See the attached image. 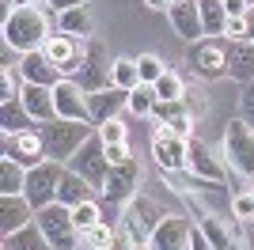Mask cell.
<instances>
[{
    "label": "cell",
    "mask_w": 254,
    "mask_h": 250,
    "mask_svg": "<svg viewBox=\"0 0 254 250\" xmlns=\"http://www.w3.org/2000/svg\"><path fill=\"white\" fill-rule=\"evenodd\" d=\"M46 38H50V23H46V11L34 8V4L15 8L8 19H4V46H11L19 57H23V53L42 50Z\"/></svg>",
    "instance_id": "obj_1"
},
{
    "label": "cell",
    "mask_w": 254,
    "mask_h": 250,
    "mask_svg": "<svg viewBox=\"0 0 254 250\" xmlns=\"http://www.w3.org/2000/svg\"><path fill=\"white\" fill-rule=\"evenodd\" d=\"M42 140H46V156L57 159V163H68V159L80 152L87 136L95 133L91 122H68V118H53V122H42Z\"/></svg>",
    "instance_id": "obj_2"
},
{
    "label": "cell",
    "mask_w": 254,
    "mask_h": 250,
    "mask_svg": "<svg viewBox=\"0 0 254 250\" xmlns=\"http://www.w3.org/2000/svg\"><path fill=\"white\" fill-rule=\"evenodd\" d=\"M34 224L42 228V235L50 239L53 250H76V247H80V231H76L72 208L61 205V201L38 208V212H34Z\"/></svg>",
    "instance_id": "obj_3"
},
{
    "label": "cell",
    "mask_w": 254,
    "mask_h": 250,
    "mask_svg": "<svg viewBox=\"0 0 254 250\" xmlns=\"http://www.w3.org/2000/svg\"><path fill=\"white\" fill-rule=\"evenodd\" d=\"M163 216H167V212H163L152 197L137 193V197L126 201V220H122V228H126V235L137 243V247H148V243H152V231L163 224Z\"/></svg>",
    "instance_id": "obj_4"
},
{
    "label": "cell",
    "mask_w": 254,
    "mask_h": 250,
    "mask_svg": "<svg viewBox=\"0 0 254 250\" xmlns=\"http://www.w3.org/2000/svg\"><path fill=\"white\" fill-rule=\"evenodd\" d=\"M72 80L80 83L84 95H95V91L114 87V61H106V50L95 38L87 42V53H84V61H80V68H76Z\"/></svg>",
    "instance_id": "obj_5"
},
{
    "label": "cell",
    "mask_w": 254,
    "mask_h": 250,
    "mask_svg": "<svg viewBox=\"0 0 254 250\" xmlns=\"http://www.w3.org/2000/svg\"><path fill=\"white\" fill-rule=\"evenodd\" d=\"M61 178H64V163H57V159H46V163H38V167L27 171V189H23V197L34 205V212L57 201Z\"/></svg>",
    "instance_id": "obj_6"
},
{
    "label": "cell",
    "mask_w": 254,
    "mask_h": 250,
    "mask_svg": "<svg viewBox=\"0 0 254 250\" xmlns=\"http://www.w3.org/2000/svg\"><path fill=\"white\" fill-rule=\"evenodd\" d=\"M68 171H76L80 178H87L95 189H103V182H106V171H110V159H106V144H103V136L99 133H91L80 144V152H76L72 159H68Z\"/></svg>",
    "instance_id": "obj_7"
},
{
    "label": "cell",
    "mask_w": 254,
    "mask_h": 250,
    "mask_svg": "<svg viewBox=\"0 0 254 250\" xmlns=\"http://www.w3.org/2000/svg\"><path fill=\"white\" fill-rule=\"evenodd\" d=\"M186 64H190L197 76H205V80H224V76H228V42L224 38L193 42L190 53H186Z\"/></svg>",
    "instance_id": "obj_8"
},
{
    "label": "cell",
    "mask_w": 254,
    "mask_h": 250,
    "mask_svg": "<svg viewBox=\"0 0 254 250\" xmlns=\"http://www.w3.org/2000/svg\"><path fill=\"white\" fill-rule=\"evenodd\" d=\"M224 152H228V159H232V167L239 175L254 178V129L243 118L228 122V129H224Z\"/></svg>",
    "instance_id": "obj_9"
},
{
    "label": "cell",
    "mask_w": 254,
    "mask_h": 250,
    "mask_svg": "<svg viewBox=\"0 0 254 250\" xmlns=\"http://www.w3.org/2000/svg\"><path fill=\"white\" fill-rule=\"evenodd\" d=\"M42 53L57 64V68H61L64 80H72L76 68H80V61H84V53H87V42L72 38V34H50L46 46H42Z\"/></svg>",
    "instance_id": "obj_10"
},
{
    "label": "cell",
    "mask_w": 254,
    "mask_h": 250,
    "mask_svg": "<svg viewBox=\"0 0 254 250\" xmlns=\"http://www.w3.org/2000/svg\"><path fill=\"white\" fill-rule=\"evenodd\" d=\"M186 148H190V140L175 136L167 125H159L156 136H152V156H156V167L163 171V175L186 171Z\"/></svg>",
    "instance_id": "obj_11"
},
{
    "label": "cell",
    "mask_w": 254,
    "mask_h": 250,
    "mask_svg": "<svg viewBox=\"0 0 254 250\" xmlns=\"http://www.w3.org/2000/svg\"><path fill=\"white\" fill-rule=\"evenodd\" d=\"M4 156L8 159H15L19 167H38V163H46V140H42V129H23V133H15V136H4Z\"/></svg>",
    "instance_id": "obj_12"
},
{
    "label": "cell",
    "mask_w": 254,
    "mask_h": 250,
    "mask_svg": "<svg viewBox=\"0 0 254 250\" xmlns=\"http://www.w3.org/2000/svg\"><path fill=\"white\" fill-rule=\"evenodd\" d=\"M137 186H140V163L129 159V163H118L106 171V182L99 193L106 201H129V197H137Z\"/></svg>",
    "instance_id": "obj_13"
},
{
    "label": "cell",
    "mask_w": 254,
    "mask_h": 250,
    "mask_svg": "<svg viewBox=\"0 0 254 250\" xmlns=\"http://www.w3.org/2000/svg\"><path fill=\"white\" fill-rule=\"evenodd\" d=\"M15 72H19V83H38V87H57V83L64 80L61 68H57V64H53L42 50L23 53L19 64H15Z\"/></svg>",
    "instance_id": "obj_14"
},
{
    "label": "cell",
    "mask_w": 254,
    "mask_h": 250,
    "mask_svg": "<svg viewBox=\"0 0 254 250\" xmlns=\"http://www.w3.org/2000/svg\"><path fill=\"white\" fill-rule=\"evenodd\" d=\"M53 106H57V118H68V122H91V110H87V95L80 91L76 80H61L53 87Z\"/></svg>",
    "instance_id": "obj_15"
},
{
    "label": "cell",
    "mask_w": 254,
    "mask_h": 250,
    "mask_svg": "<svg viewBox=\"0 0 254 250\" xmlns=\"http://www.w3.org/2000/svg\"><path fill=\"white\" fill-rule=\"evenodd\" d=\"M167 19H171V27H175V34H179V38H186L190 46L205 38L197 0H179V4H171V8H167Z\"/></svg>",
    "instance_id": "obj_16"
},
{
    "label": "cell",
    "mask_w": 254,
    "mask_h": 250,
    "mask_svg": "<svg viewBox=\"0 0 254 250\" xmlns=\"http://www.w3.org/2000/svg\"><path fill=\"white\" fill-rule=\"evenodd\" d=\"M190 231H193L190 220H182V216H163V224L152 231L148 250H186V247H190Z\"/></svg>",
    "instance_id": "obj_17"
},
{
    "label": "cell",
    "mask_w": 254,
    "mask_h": 250,
    "mask_svg": "<svg viewBox=\"0 0 254 250\" xmlns=\"http://www.w3.org/2000/svg\"><path fill=\"white\" fill-rule=\"evenodd\" d=\"M126 106H129V91H122V87H106V91L87 95V110H91V125L95 129L103 122H110V118H118Z\"/></svg>",
    "instance_id": "obj_18"
},
{
    "label": "cell",
    "mask_w": 254,
    "mask_h": 250,
    "mask_svg": "<svg viewBox=\"0 0 254 250\" xmlns=\"http://www.w3.org/2000/svg\"><path fill=\"white\" fill-rule=\"evenodd\" d=\"M186 171H190V178H201V182H224L220 159L201 140H190V148H186Z\"/></svg>",
    "instance_id": "obj_19"
},
{
    "label": "cell",
    "mask_w": 254,
    "mask_h": 250,
    "mask_svg": "<svg viewBox=\"0 0 254 250\" xmlns=\"http://www.w3.org/2000/svg\"><path fill=\"white\" fill-rule=\"evenodd\" d=\"M34 220V205L23 193H15V197H0V235H11V231L27 228Z\"/></svg>",
    "instance_id": "obj_20"
},
{
    "label": "cell",
    "mask_w": 254,
    "mask_h": 250,
    "mask_svg": "<svg viewBox=\"0 0 254 250\" xmlns=\"http://www.w3.org/2000/svg\"><path fill=\"white\" fill-rule=\"evenodd\" d=\"M23 106H27V114L34 118V122H53L57 118V106H53V87H38V83H23L19 91Z\"/></svg>",
    "instance_id": "obj_21"
},
{
    "label": "cell",
    "mask_w": 254,
    "mask_h": 250,
    "mask_svg": "<svg viewBox=\"0 0 254 250\" xmlns=\"http://www.w3.org/2000/svg\"><path fill=\"white\" fill-rule=\"evenodd\" d=\"M228 76L239 83L254 80V42H228Z\"/></svg>",
    "instance_id": "obj_22"
},
{
    "label": "cell",
    "mask_w": 254,
    "mask_h": 250,
    "mask_svg": "<svg viewBox=\"0 0 254 250\" xmlns=\"http://www.w3.org/2000/svg\"><path fill=\"white\" fill-rule=\"evenodd\" d=\"M23 129H38V122L27 114L23 99H4V103H0V133L15 136V133H23Z\"/></svg>",
    "instance_id": "obj_23"
},
{
    "label": "cell",
    "mask_w": 254,
    "mask_h": 250,
    "mask_svg": "<svg viewBox=\"0 0 254 250\" xmlns=\"http://www.w3.org/2000/svg\"><path fill=\"white\" fill-rule=\"evenodd\" d=\"M57 27H61V34H72V38H80V42H91L95 19H91V11H87V4H84V8L61 11V15H57Z\"/></svg>",
    "instance_id": "obj_24"
},
{
    "label": "cell",
    "mask_w": 254,
    "mask_h": 250,
    "mask_svg": "<svg viewBox=\"0 0 254 250\" xmlns=\"http://www.w3.org/2000/svg\"><path fill=\"white\" fill-rule=\"evenodd\" d=\"M91 193H95V186H91L87 178H80L76 171H68V167H64V178H61V189H57V201H61V205H68V208H76L80 201L91 197Z\"/></svg>",
    "instance_id": "obj_25"
},
{
    "label": "cell",
    "mask_w": 254,
    "mask_h": 250,
    "mask_svg": "<svg viewBox=\"0 0 254 250\" xmlns=\"http://www.w3.org/2000/svg\"><path fill=\"white\" fill-rule=\"evenodd\" d=\"M4 250H53V247H50V239L42 235V228L31 220L27 228L11 231V235H4Z\"/></svg>",
    "instance_id": "obj_26"
},
{
    "label": "cell",
    "mask_w": 254,
    "mask_h": 250,
    "mask_svg": "<svg viewBox=\"0 0 254 250\" xmlns=\"http://www.w3.org/2000/svg\"><path fill=\"white\" fill-rule=\"evenodd\" d=\"M27 189V167H19L15 159H0V197H15Z\"/></svg>",
    "instance_id": "obj_27"
},
{
    "label": "cell",
    "mask_w": 254,
    "mask_h": 250,
    "mask_svg": "<svg viewBox=\"0 0 254 250\" xmlns=\"http://www.w3.org/2000/svg\"><path fill=\"white\" fill-rule=\"evenodd\" d=\"M197 11H201L205 38H224V23H228V11H224L220 0H197Z\"/></svg>",
    "instance_id": "obj_28"
},
{
    "label": "cell",
    "mask_w": 254,
    "mask_h": 250,
    "mask_svg": "<svg viewBox=\"0 0 254 250\" xmlns=\"http://www.w3.org/2000/svg\"><path fill=\"white\" fill-rule=\"evenodd\" d=\"M201 231L209 235L212 250H235V231L228 220H216V216H205L201 220Z\"/></svg>",
    "instance_id": "obj_29"
},
{
    "label": "cell",
    "mask_w": 254,
    "mask_h": 250,
    "mask_svg": "<svg viewBox=\"0 0 254 250\" xmlns=\"http://www.w3.org/2000/svg\"><path fill=\"white\" fill-rule=\"evenodd\" d=\"M156 87H152V83H140V87H133V91H129V114H137V118H152V110H156Z\"/></svg>",
    "instance_id": "obj_30"
},
{
    "label": "cell",
    "mask_w": 254,
    "mask_h": 250,
    "mask_svg": "<svg viewBox=\"0 0 254 250\" xmlns=\"http://www.w3.org/2000/svg\"><path fill=\"white\" fill-rule=\"evenodd\" d=\"M72 220H76V231L84 235V231H91L95 224H103V205H99L95 197H87V201H80V205L72 208Z\"/></svg>",
    "instance_id": "obj_31"
},
{
    "label": "cell",
    "mask_w": 254,
    "mask_h": 250,
    "mask_svg": "<svg viewBox=\"0 0 254 250\" xmlns=\"http://www.w3.org/2000/svg\"><path fill=\"white\" fill-rule=\"evenodd\" d=\"M152 87H156V99H163V103H179L182 95H186V83H182V76H179V72H171V68L159 76Z\"/></svg>",
    "instance_id": "obj_32"
},
{
    "label": "cell",
    "mask_w": 254,
    "mask_h": 250,
    "mask_svg": "<svg viewBox=\"0 0 254 250\" xmlns=\"http://www.w3.org/2000/svg\"><path fill=\"white\" fill-rule=\"evenodd\" d=\"M114 87H122V91L140 87V72H137V61H133V57H118L114 61Z\"/></svg>",
    "instance_id": "obj_33"
},
{
    "label": "cell",
    "mask_w": 254,
    "mask_h": 250,
    "mask_svg": "<svg viewBox=\"0 0 254 250\" xmlns=\"http://www.w3.org/2000/svg\"><path fill=\"white\" fill-rule=\"evenodd\" d=\"M137 72H140V83H156L159 76L167 72V64L159 61L156 53H140L137 57Z\"/></svg>",
    "instance_id": "obj_34"
},
{
    "label": "cell",
    "mask_w": 254,
    "mask_h": 250,
    "mask_svg": "<svg viewBox=\"0 0 254 250\" xmlns=\"http://www.w3.org/2000/svg\"><path fill=\"white\" fill-rule=\"evenodd\" d=\"M95 133L103 136V144H126V140H129V125L122 122V118H110V122L99 125Z\"/></svg>",
    "instance_id": "obj_35"
},
{
    "label": "cell",
    "mask_w": 254,
    "mask_h": 250,
    "mask_svg": "<svg viewBox=\"0 0 254 250\" xmlns=\"http://www.w3.org/2000/svg\"><path fill=\"white\" fill-rule=\"evenodd\" d=\"M182 114H186V103H182V99H179V103H163V99H159L156 110H152V118H156L159 125H171L175 118H182Z\"/></svg>",
    "instance_id": "obj_36"
},
{
    "label": "cell",
    "mask_w": 254,
    "mask_h": 250,
    "mask_svg": "<svg viewBox=\"0 0 254 250\" xmlns=\"http://www.w3.org/2000/svg\"><path fill=\"white\" fill-rule=\"evenodd\" d=\"M232 216L247 220V224L254 220V193H251V189H247V193H235V197H232Z\"/></svg>",
    "instance_id": "obj_37"
},
{
    "label": "cell",
    "mask_w": 254,
    "mask_h": 250,
    "mask_svg": "<svg viewBox=\"0 0 254 250\" xmlns=\"http://www.w3.org/2000/svg\"><path fill=\"white\" fill-rule=\"evenodd\" d=\"M84 239L91 243V247H110V243H114V228L103 220V224H95L91 231H84Z\"/></svg>",
    "instance_id": "obj_38"
},
{
    "label": "cell",
    "mask_w": 254,
    "mask_h": 250,
    "mask_svg": "<svg viewBox=\"0 0 254 250\" xmlns=\"http://www.w3.org/2000/svg\"><path fill=\"white\" fill-rule=\"evenodd\" d=\"M239 118L254 129V80L243 83V95H239Z\"/></svg>",
    "instance_id": "obj_39"
},
{
    "label": "cell",
    "mask_w": 254,
    "mask_h": 250,
    "mask_svg": "<svg viewBox=\"0 0 254 250\" xmlns=\"http://www.w3.org/2000/svg\"><path fill=\"white\" fill-rule=\"evenodd\" d=\"M224 38H228V42H251V27H247L243 15H239V19H228V23H224Z\"/></svg>",
    "instance_id": "obj_40"
},
{
    "label": "cell",
    "mask_w": 254,
    "mask_h": 250,
    "mask_svg": "<svg viewBox=\"0 0 254 250\" xmlns=\"http://www.w3.org/2000/svg\"><path fill=\"white\" fill-rule=\"evenodd\" d=\"M182 103H186V114H190L193 122L205 114V95L201 91H186V95H182Z\"/></svg>",
    "instance_id": "obj_41"
},
{
    "label": "cell",
    "mask_w": 254,
    "mask_h": 250,
    "mask_svg": "<svg viewBox=\"0 0 254 250\" xmlns=\"http://www.w3.org/2000/svg\"><path fill=\"white\" fill-rule=\"evenodd\" d=\"M106 159H110V167L129 163V159H133V152H129V140H126V144H106Z\"/></svg>",
    "instance_id": "obj_42"
},
{
    "label": "cell",
    "mask_w": 254,
    "mask_h": 250,
    "mask_svg": "<svg viewBox=\"0 0 254 250\" xmlns=\"http://www.w3.org/2000/svg\"><path fill=\"white\" fill-rule=\"evenodd\" d=\"M224 11H228V19H239V15H247V8H251V0H220Z\"/></svg>",
    "instance_id": "obj_43"
},
{
    "label": "cell",
    "mask_w": 254,
    "mask_h": 250,
    "mask_svg": "<svg viewBox=\"0 0 254 250\" xmlns=\"http://www.w3.org/2000/svg\"><path fill=\"white\" fill-rule=\"evenodd\" d=\"M186 250H212V243H209V235L201 231V224L190 231V247H186Z\"/></svg>",
    "instance_id": "obj_44"
},
{
    "label": "cell",
    "mask_w": 254,
    "mask_h": 250,
    "mask_svg": "<svg viewBox=\"0 0 254 250\" xmlns=\"http://www.w3.org/2000/svg\"><path fill=\"white\" fill-rule=\"evenodd\" d=\"M46 4H50L53 11H57V15H61V11H72V8H84L87 0H46Z\"/></svg>",
    "instance_id": "obj_45"
},
{
    "label": "cell",
    "mask_w": 254,
    "mask_h": 250,
    "mask_svg": "<svg viewBox=\"0 0 254 250\" xmlns=\"http://www.w3.org/2000/svg\"><path fill=\"white\" fill-rule=\"evenodd\" d=\"M247 250H254V220L247 224Z\"/></svg>",
    "instance_id": "obj_46"
},
{
    "label": "cell",
    "mask_w": 254,
    "mask_h": 250,
    "mask_svg": "<svg viewBox=\"0 0 254 250\" xmlns=\"http://www.w3.org/2000/svg\"><path fill=\"white\" fill-rule=\"evenodd\" d=\"M243 19H247V27H251V38H254V4L247 8V15H243Z\"/></svg>",
    "instance_id": "obj_47"
},
{
    "label": "cell",
    "mask_w": 254,
    "mask_h": 250,
    "mask_svg": "<svg viewBox=\"0 0 254 250\" xmlns=\"http://www.w3.org/2000/svg\"><path fill=\"white\" fill-rule=\"evenodd\" d=\"M144 4H148V8H159V11L171 8V0H144Z\"/></svg>",
    "instance_id": "obj_48"
},
{
    "label": "cell",
    "mask_w": 254,
    "mask_h": 250,
    "mask_svg": "<svg viewBox=\"0 0 254 250\" xmlns=\"http://www.w3.org/2000/svg\"><path fill=\"white\" fill-rule=\"evenodd\" d=\"M11 4H15V8H27V4H34V0H11Z\"/></svg>",
    "instance_id": "obj_49"
},
{
    "label": "cell",
    "mask_w": 254,
    "mask_h": 250,
    "mask_svg": "<svg viewBox=\"0 0 254 250\" xmlns=\"http://www.w3.org/2000/svg\"><path fill=\"white\" fill-rule=\"evenodd\" d=\"M251 193H254V182H251Z\"/></svg>",
    "instance_id": "obj_50"
},
{
    "label": "cell",
    "mask_w": 254,
    "mask_h": 250,
    "mask_svg": "<svg viewBox=\"0 0 254 250\" xmlns=\"http://www.w3.org/2000/svg\"><path fill=\"white\" fill-rule=\"evenodd\" d=\"M251 4H254V0H251Z\"/></svg>",
    "instance_id": "obj_51"
},
{
    "label": "cell",
    "mask_w": 254,
    "mask_h": 250,
    "mask_svg": "<svg viewBox=\"0 0 254 250\" xmlns=\"http://www.w3.org/2000/svg\"><path fill=\"white\" fill-rule=\"evenodd\" d=\"M251 42H254V38H251Z\"/></svg>",
    "instance_id": "obj_52"
}]
</instances>
